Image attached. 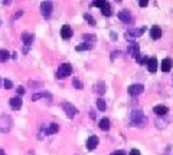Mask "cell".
<instances>
[{"label": "cell", "instance_id": "d6986e66", "mask_svg": "<svg viewBox=\"0 0 173 155\" xmlns=\"http://www.w3.org/2000/svg\"><path fill=\"white\" fill-rule=\"evenodd\" d=\"M94 48V43H90V42H86V43H84V45H78L75 48L76 52H81V50H90Z\"/></svg>", "mask_w": 173, "mask_h": 155}, {"label": "cell", "instance_id": "6da1fadb", "mask_svg": "<svg viewBox=\"0 0 173 155\" xmlns=\"http://www.w3.org/2000/svg\"><path fill=\"white\" fill-rule=\"evenodd\" d=\"M144 122H146V118H144V114L142 111H133L130 116H128V125L130 126L143 125Z\"/></svg>", "mask_w": 173, "mask_h": 155}, {"label": "cell", "instance_id": "cb8c5ba5", "mask_svg": "<svg viewBox=\"0 0 173 155\" xmlns=\"http://www.w3.org/2000/svg\"><path fill=\"white\" fill-rule=\"evenodd\" d=\"M84 19L86 20V23H88L90 26H95V23H97V22H95V19H94V17H92L90 13H85V15H84Z\"/></svg>", "mask_w": 173, "mask_h": 155}, {"label": "cell", "instance_id": "d4e9b609", "mask_svg": "<svg viewBox=\"0 0 173 155\" xmlns=\"http://www.w3.org/2000/svg\"><path fill=\"white\" fill-rule=\"evenodd\" d=\"M72 85L75 86V89H82V88H84L82 82L78 79V78H74V80H72Z\"/></svg>", "mask_w": 173, "mask_h": 155}, {"label": "cell", "instance_id": "f1b7e54d", "mask_svg": "<svg viewBox=\"0 0 173 155\" xmlns=\"http://www.w3.org/2000/svg\"><path fill=\"white\" fill-rule=\"evenodd\" d=\"M84 39H85V40H90V43H92V42L97 39V37H95V35H84Z\"/></svg>", "mask_w": 173, "mask_h": 155}, {"label": "cell", "instance_id": "d590c367", "mask_svg": "<svg viewBox=\"0 0 173 155\" xmlns=\"http://www.w3.org/2000/svg\"><path fill=\"white\" fill-rule=\"evenodd\" d=\"M90 118H91V119H95V112H90Z\"/></svg>", "mask_w": 173, "mask_h": 155}, {"label": "cell", "instance_id": "f546056e", "mask_svg": "<svg viewBox=\"0 0 173 155\" xmlns=\"http://www.w3.org/2000/svg\"><path fill=\"white\" fill-rule=\"evenodd\" d=\"M12 86H13V83H12V80L6 79V80H5V88H6V89H12Z\"/></svg>", "mask_w": 173, "mask_h": 155}, {"label": "cell", "instance_id": "d6a6232c", "mask_svg": "<svg viewBox=\"0 0 173 155\" xmlns=\"http://www.w3.org/2000/svg\"><path fill=\"white\" fill-rule=\"evenodd\" d=\"M130 155H142V154H140V151L138 150H131L130 151Z\"/></svg>", "mask_w": 173, "mask_h": 155}, {"label": "cell", "instance_id": "3957f363", "mask_svg": "<svg viewBox=\"0 0 173 155\" xmlns=\"http://www.w3.org/2000/svg\"><path fill=\"white\" fill-rule=\"evenodd\" d=\"M12 128V118L9 115L0 116V131L2 132H9Z\"/></svg>", "mask_w": 173, "mask_h": 155}, {"label": "cell", "instance_id": "2e32d148", "mask_svg": "<svg viewBox=\"0 0 173 155\" xmlns=\"http://www.w3.org/2000/svg\"><path fill=\"white\" fill-rule=\"evenodd\" d=\"M157 66H159V63H157V59H156V58H150V59L147 60V69L150 70V72H156V70H157Z\"/></svg>", "mask_w": 173, "mask_h": 155}, {"label": "cell", "instance_id": "52a82bcc", "mask_svg": "<svg viewBox=\"0 0 173 155\" xmlns=\"http://www.w3.org/2000/svg\"><path fill=\"white\" fill-rule=\"evenodd\" d=\"M118 19L121 20L123 23H131L133 16H131V13H130L128 10H121V12L118 13Z\"/></svg>", "mask_w": 173, "mask_h": 155}, {"label": "cell", "instance_id": "74e56055", "mask_svg": "<svg viewBox=\"0 0 173 155\" xmlns=\"http://www.w3.org/2000/svg\"><path fill=\"white\" fill-rule=\"evenodd\" d=\"M111 39H117V35H116V33H111Z\"/></svg>", "mask_w": 173, "mask_h": 155}, {"label": "cell", "instance_id": "ffe728a7", "mask_svg": "<svg viewBox=\"0 0 173 155\" xmlns=\"http://www.w3.org/2000/svg\"><path fill=\"white\" fill-rule=\"evenodd\" d=\"M101 13L104 16H107V17H110V16L112 15V10H111V6L108 5V3H105V5L101 7Z\"/></svg>", "mask_w": 173, "mask_h": 155}, {"label": "cell", "instance_id": "e0dca14e", "mask_svg": "<svg viewBox=\"0 0 173 155\" xmlns=\"http://www.w3.org/2000/svg\"><path fill=\"white\" fill-rule=\"evenodd\" d=\"M128 52H130V55H131L133 58L138 59V52H140V48H138L137 43H131V46L128 48Z\"/></svg>", "mask_w": 173, "mask_h": 155}, {"label": "cell", "instance_id": "7c38bea8", "mask_svg": "<svg viewBox=\"0 0 173 155\" xmlns=\"http://www.w3.org/2000/svg\"><path fill=\"white\" fill-rule=\"evenodd\" d=\"M153 112L159 116H164L169 112V109H167V106H164V105H157V106H154Z\"/></svg>", "mask_w": 173, "mask_h": 155}, {"label": "cell", "instance_id": "603a6c76", "mask_svg": "<svg viewBox=\"0 0 173 155\" xmlns=\"http://www.w3.org/2000/svg\"><path fill=\"white\" fill-rule=\"evenodd\" d=\"M10 59V52L6 49H2L0 50V62H6V60Z\"/></svg>", "mask_w": 173, "mask_h": 155}, {"label": "cell", "instance_id": "9a60e30c", "mask_svg": "<svg viewBox=\"0 0 173 155\" xmlns=\"http://www.w3.org/2000/svg\"><path fill=\"white\" fill-rule=\"evenodd\" d=\"M22 40H23L25 46H31L33 43V40H35V36L32 35V33H23L22 35Z\"/></svg>", "mask_w": 173, "mask_h": 155}, {"label": "cell", "instance_id": "5bb4252c", "mask_svg": "<svg viewBox=\"0 0 173 155\" xmlns=\"http://www.w3.org/2000/svg\"><path fill=\"white\" fill-rule=\"evenodd\" d=\"M172 66H173L172 59L166 58V59H163V60H162V65H160V68H162L163 72H169V70L172 69Z\"/></svg>", "mask_w": 173, "mask_h": 155}, {"label": "cell", "instance_id": "484cf974", "mask_svg": "<svg viewBox=\"0 0 173 155\" xmlns=\"http://www.w3.org/2000/svg\"><path fill=\"white\" fill-rule=\"evenodd\" d=\"M105 92V85H104V82H98L97 83V93H104Z\"/></svg>", "mask_w": 173, "mask_h": 155}, {"label": "cell", "instance_id": "9c48e42d", "mask_svg": "<svg viewBox=\"0 0 173 155\" xmlns=\"http://www.w3.org/2000/svg\"><path fill=\"white\" fill-rule=\"evenodd\" d=\"M146 30V27H142V29H131L126 33V39H131V37H137V36H142L143 32Z\"/></svg>", "mask_w": 173, "mask_h": 155}, {"label": "cell", "instance_id": "e575fe53", "mask_svg": "<svg viewBox=\"0 0 173 155\" xmlns=\"http://www.w3.org/2000/svg\"><path fill=\"white\" fill-rule=\"evenodd\" d=\"M140 63H147V60H149V58H142V59H137Z\"/></svg>", "mask_w": 173, "mask_h": 155}, {"label": "cell", "instance_id": "83f0119b", "mask_svg": "<svg viewBox=\"0 0 173 155\" xmlns=\"http://www.w3.org/2000/svg\"><path fill=\"white\" fill-rule=\"evenodd\" d=\"M107 2H101V0H97V2H92L91 6H94V7H102V6L105 5Z\"/></svg>", "mask_w": 173, "mask_h": 155}, {"label": "cell", "instance_id": "836d02e7", "mask_svg": "<svg viewBox=\"0 0 173 155\" xmlns=\"http://www.w3.org/2000/svg\"><path fill=\"white\" fill-rule=\"evenodd\" d=\"M111 155H126V152H124V151H116V152H112Z\"/></svg>", "mask_w": 173, "mask_h": 155}, {"label": "cell", "instance_id": "1f68e13d", "mask_svg": "<svg viewBox=\"0 0 173 155\" xmlns=\"http://www.w3.org/2000/svg\"><path fill=\"white\" fill-rule=\"evenodd\" d=\"M138 5L142 6V7H146V6L149 5V2H147V0H140V2H138Z\"/></svg>", "mask_w": 173, "mask_h": 155}, {"label": "cell", "instance_id": "4316f807", "mask_svg": "<svg viewBox=\"0 0 173 155\" xmlns=\"http://www.w3.org/2000/svg\"><path fill=\"white\" fill-rule=\"evenodd\" d=\"M97 106H98V109H100V111H105V108H107V105H105V100L100 98V99L97 100Z\"/></svg>", "mask_w": 173, "mask_h": 155}, {"label": "cell", "instance_id": "f35d334b", "mask_svg": "<svg viewBox=\"0 0 173 155\" xmlns=\"http://www.w3.org/2000/svg\"><path fill=\"white\" fill-rule=\"evenodd\" d=\"M0 155H6V154H5V151H3V150H0Z\"/></svg>", "mask_w": 173, "mask_h": 155}, {"label": "cell", "instance_id": "8992f818", "mask_svg": "<svg viewBox=\"0 0 173 155\" xmlns=\"http://www.w3.org/2000/svg\"><path fill=\"white\" fill-rule=\"evenodd\" d=\"M143 90H144V86H143V85H138V83L128 86V93H130L131 96H138V95H142Z\"/></svg>", "mask_w": 173, "mask_h": 155}, {"label": "cell", "instance_id": "ba28073f", "mask_svg": "<svg viewBox=\"0 0 173 155\" xmlns=\"http://www.w3.org/2000/svg\"><path fill=\"white\" fill-rule=\"evenodd\" d=\"M97 146H98V138L95 135L90 136V138L86 139V150L92 151V150H95Z\"/></svg>", "mask_w": 173, "mask_h": 155}, {"label": "cell", "instance_id": "4fadbf2b", "mask_svg": "<svg viewBox=\"0 0 173 155\" xmlns=\"http://www.w3.org/2000/svg\"><path fill=\"white\" fill-rule=\"evenodd\" d=\"M150 36H152L154 40H157L162 37V29L159 27V26H153L152 29H150Z\"/></svg>", "mask_w": 173, "mask_h": 155}, {"label": "cell", "instance_id": "8d00e7d4", "mask_svg": "<svg viewBox=\"0 0 173 155\" xmlns=\"http://www.w3.org/2000/svg\"><path fill=\"white\" fill-rule=\"evenodd\" d=\"M22 15H23V12H17V13L15 15V19H17V17H20Z\"/></svg>", "mask_w": 173, "mask_h": 155}, {"label": "cell", "instance_id": "44dd1931", "mask_svg": "<svg viewBox=\"0 0 173 155\" xmlns=\"http://www.w3.org/2000/svg\"><path fill=\"white\" fill-rule=\"evenodd\" d=\"M100 128H101L102 131L110 129V119H108V118H102V119H100Z\"/></svg>", "mask_w": 173, "mask_h": 155}, {"label": "cell", "instance_id": "7a4b0ae2", "mask_svg": "<svg viewBox=\"0 0 173 155\" xmlns=\"http://www.w3.org/2000/svg\"><path fill=\"white\" fill-rule=\"evenodd\" d=\"M71 73H72V66L69 63H64V65H61L58 68V70H56V78L58 79H64L66 76H69Z\"/></svg>", "mask_w": 173, "mask_h": 155}, {"label": "cell", "instance_id": "277c9868", "mask_svg": "<svg viewBox=\"0 0 173 155\" xmlns=\"http://www.w3.org/2000/svg\"><path fill=\"white\" fill-rule=\"evenodd\" d=\"M62 109L65 111V114L68 118H74V116L78 114V109H76L72 104H69V102H64V104H62Z\"/></svg>", "mask_w": 173, "mask_h": 155}, {"label": "cell", "instance_id": "5b68a950", "mask_svg": "<svg viewBox=\"0 0 173 155\" xmlns=\"http://www.w3.org/2000/svg\"><path fill=\"white\" fill-rule=\"evenodd\" d=\"M52 9H53L52 2H42L41 3V13L43 17H49L52 13Z\"/></svg>", "mask_w": 173, "mask_h": 155}, {"label": "cell", "instance_id": "8fae6325", "mask_svg": "<svg viewBox=\"0 0 173 155\" xmlns=\"http://www.w3.org/2000/svg\"><path fill=\"white\" fill-rule=\"evenodd\" d=\"M72 33H74V32H72V29L68 25H64L61 27V36H62V39H69V37L72 36Z\"/></svg>", "mask_w": 173, "mask_h": 155}, {"label": "cell", "instance_id": "4dcf8cb0", "mask_svg": "<svg viewBox=\"0 0 173 155\" xmlns=\"http://www.w3.org/2000/svg\"><path fill=\"white\" fill-rule=\"evenodd\" d=\"M17 93H19V95H25V88H23V86H19V88H17Z\"/></svg>", "mask_w": 173, "mask_h": 155}, {"label": "cell", "instance_id": "ac0fdd59", "mask_svg": "<svg viewBox=\"0 0 173 155\" xmlns=\"http://www.w3.org/2000/svg\"><path fill=\"white\" fill-rule=\"evenodd\" d=\"M58 131H59V126H58V124H51V125H49L45 129V135H52V134H56Z\"/></svg>", "mask_w": 173, "mask_h": 155}, {"label": "cell", "instance_id": "7402d4cb", "mask_svg": "<svg viewBox=\"0 0 173 155\" xmlns=\"http://www.w3.org/2000/svg\"><path fill=\"white\" fill-rule=\"evenodd\" d=\"M41 98H48V99H51L52 96H51V93H48V92H41V93H33V96H32V100H38V99H41Z\"/></svg>", "mask_w": 173, "mask_h": 155}, {"label": "cell", "instance_id": "30bf717a", "mask_svg": "<svg viewBox=\"0 0 173 155\" xmlns=\"http://www.w3.org/2000/svg\"><path fill=\"white\" fill-rule=\"evenodd\" d=\"M9 105L12 106V109H20V106H22V99L19 98V96H16V98H10L9 99Z\"/></svg>", "mask_w": 173, "mask_h": 155}]
</instances>
